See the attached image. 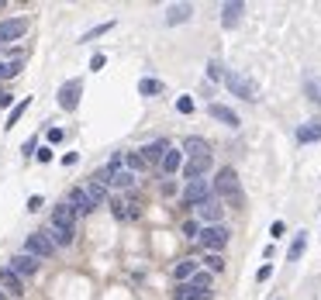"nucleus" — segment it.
I'll list each match as a JSON object with an SVG mask.
<instances>
[{
  "label": "nucleus",
  "mask_w": 321,
  "mask_h": 300,
  "mask_svg": "<svg viewBox=\"0 0 321 300\" xmlns=\"http://www.w3.org/2000/svg\"><path fill=\"white\" fill-rule=\"evenodd\" d=\"M214 193H218V200H221V204H228V207H242V204H245V193H242L239 173H235L232 166H221V169H218Z\"/></svg>",
  "instance_id": "obj_1"
},
{
  "label": "nucleus",
  "mask_w": 321,
  "mask_h": 300,
  "mask_svg": "<svg viewBox=\"0 0 321 300\" xmlns=\"http://www.w3.org/2000/svg\"><path fill=\"white\" fill-rule=\"evenodd\" d=\"M211 197H214V186H211L207 180H190L187 190H183V204H187V207H200V204H207Z\"/></svg>",
  "instance_id": "obj_2"
},
{
  "label": "nucleus",
  "mask_w": 321,
  "mask_h": 300,
  "mask_svg": "<svg viewBox=\"0 0 321 300\" xmlns=\"http://www.w3.org/2000/svg\"><path fill=\"white\" fill-rule=\"evenodd\" d=\"M225 86L235 93V97H242V100H259V90H256V83L249 79V76H242V73H225Z\"/></svg>",
  "instance_id": "obj_3"
},
{
  "label": "nucleus",
  "mask_w": 321,
  "mask_h": 300,
  "mask_svg": "<svg viewBox=\"0 0 321 300\" xmlns=\"http://www.w3.org/2000/svg\"><path fill=\"white\" fill-rule=\"evenodd\" d=\"M24 252H28V255H35V259H52V255H56V245L49 241V235H45V231H35V235H28V238H24Z\"/></svg>",
  "instance_id": "obj_4"
},
{
  "label": "nucleus",
  "mask_w": 321,
  "mask_h": 300,
  "mask_svg": "<svg viewBox=\"0 0 321 300\" xmlns=\"http://www.w3.org/2000/svg\"><path fill=\"white\" fill-rule=\"evenodd\" d=\"M228 228L225 225H211V228H204L200 231V245L207 248V252H225V245H228Z\"/></svg>",
  "instance_id": "obj_5"
},
{
  "label": "nucleus",
  "mask_w": 321,
  "mask_h": 300,
  "mask_svg": "<svg viewBox=\"0 0 321 300\" xmlns=\"http://www.w3.org/2000/svg\"><path fill=\"white\" fill-rule=\"evenodd\" d=\"M56 97H59V107L63 111H76L80 107V97H83V79H66Z\"/></svg>",
  "instance_id": "obj_6"
},
{
  "label": "nucleus",
  "mask_w": 321,
  "mask_h": 300,
  "mask_svg": "<svg viewBox=\"0 0 321 300\" xmlns=\"http://www.w3.org/2000/svg\"><path fill=\"white\" fill-rule=\"evenodd\" d=\"M24 35H28V17H7V21H0V45H10V42H17Z\"/></svg>",
  "instance_id": "obj_7"
},
{
  "label": "nucleus",
  "mask_w": 321,
  "mask_h": 300,
  "mask_svg": "<svg viewBox=\"0 0 321 300\" xmlns=\"http://www.w3.org/2000/svg\"><path fill=\"white\" fill-rule=\"evenodd\" d=\"M76 218H80V214H76L69 204H56V211H52V228L76 235Z\"/></svg>",
  "instance_id": "obj_8"
},
{
  "label": "nucleus",
  "mask_w": 321,
  "mask_h": 300,
  "mask_svg": "<svg viewBox=\"0 0 321 300\" xmlns=\"http://www.w3.org/2000/svg\"><path fill=\"white\" fill-rule=\"evenodd\" d=\"M211 169H214V159H211V155H204V159H187V162H183L187 183H190V180H204Z\"/></svg>",
  "instance_id": "obj_9"
},
{
  "label": "nucleus",
  "mask_w": 321,
  "mask_h": 300,
  "mask_svg": "<svg viewBox=\"0 0 321 300\" xmlns=\"http://www.w3.org/2000/svg\"><path fill=\"white\" fill-rule=\"evenodd\" d=\"M66 204H69V207H73L76 214H93V211H97L93 197L86 193V186H73V190H69V200H66Z\"/></svg>",
  "instance_id": "obj_10"
},
{
  "label": "nucleus",
  "mask_w": 321,
  "mask_h": 300,
  "mask_svg": "<svg viewBox=\"0 0 321 300\" xmlns=\"http://www.w3.org/2000/svg\"><path fill=\"white\" fill-rule=\"evenodd\" d=\"M221 214H225V204H221L218 197H211L207 204H200V207H197V218H200L207 228H211V225H221Z\"/></svg>",
  "instance_id": "obj_11"
},
{
  "label": "nucleus",
  "mask_w": 321,
  "mask_h": 300,
  "mask_svg": "<svg viewBox=\"0 0 321 300\" xmlns=\"http://www.w3.org/2000/svg\"><path fill=\"white\" fill-rule=\"evenodd\" d=\"M10 269H14L21 280H24V276H35V273H38V259H35V255H28V252H21V255H14V259H10Z\"/></svg>",
  "instance_id": "obj_12"
},
{
  "label": "nucleus",
  "mask_w": 321,
  "mask_h": 300,
  "mask_svg": "<svg viewBox=\"0 0 321 300\" xmlns=\"http://www.w3.org/2000/svg\"><path fill=\"white\" fill-rule=\"evenodd\" d=\"M0 287H3V294H14V297H21V294H24V280H21L10 266H3V269H0Z\"/></svg>",
  "instance_id": "obj_13"
},
{
  "label": "nucleus",
  "mask_w": 321,
  "mask_h": 300,
  "mask_svg": "<svg viewBox=\"0 0 321 300\" xmlns=\"http://www.w3.org/2000/svg\"><path fill=\"white\" fill-rule=\"evenodd\" d=\"M207 111H211V118H214V121L228 124V128H239V124H242V121H239V114H235L232 107H225V104H211Z\"/></svg>",
  "instance_id": "obj_14"
},
{
  "label": "nucleus",
  "mask_w": 321,
  "mask_h": 300,
  "mask_svg": "<svg viewBox=\"0 0 321 300\" xmlns=\"http://www.w3.org/2000/svg\"><path fill=\"white\" fill-rule=\"evenodd\" d=\"M183 155H187V159H204V155H211V145H207L204 138L190 135V138L183 142Z\"/></svg>",
  "instance_id": "obj_15"
},
{
  "label": "nucleus",
  "mask_w": 321,
  "mask_h": 300,
  "mask_svg": "<svg viewBox=\"0 0 321 300\" xmlns=\"http://www.w3.org/2000/svg\"><path fill=\"white\" fill-rule=\"evenodd\" d=\"M169 149H173V145H169L166 138H159V142L145 145V149H142V155H145V162H159V166H162V159H166V152H169Z\"/></svg>",
  "instance_id": "obj_16"
},
{
  "label": "nucleus",
  "mask_w": 321,
  "mask_h": 300,
  "mask_svg": "<svg viewBox=\"0 0 321 300\" xmlns=\"http://www.w3.org/2000/svg\"><path fill=\"white\" fill-rule=\"evenodd\" d=\"M242 10H245V3H239V0H232V3H221V24H225V28L239 24Z\"/></svg>",
  "instance_id": "obj_17"
},
{
  "label": "nucleus",
  "mask_w": 321,
  "mask_h": 300,
  "mask_svg": "<svg viewBox=\"0 0 321 300\" xmlns=\"http://www.w3.org/2000/svg\"><path fill=\"white\" fill-rule=\"evenodd\" d=\"M190 14H193L190 3H173L166 10V24H183V21H190Z\"/></svg>",
  "instance_id": "obj_18"
},
{
  "label": "nucleus",
  "mask_w": 321,
  "mask_h": 300,
  "mask_svg": "<svg viewBox=\"0 0 321 300\" xmlns=\"http://www.w3.org/2000/svg\"><path fill=\"white\" fill-rule=\"evenodd\" d=\"M180 166H183V149H169L166 152V159H162V176H173V173H176V169H180Z\"/></svg>",
  "instance_id": "obj_19"
},
{
  "label": "nucleus",
  "mask_w": 321,
  "mask_h": 300,
  "mask_svg": "<svg viewBox=\"0 0 321 300\" xmlns=\"http://www.w3.org/2000/svg\"><path fill=\"white\" fill-rule=\"evenodd\" d=\"M297 142H321V121H308V124H301L297 128Z\"/></svg>",
  "instance_id": "obj_20"
},
{
  "label": "nucleus",
  "mask_w": 321,
  "mask_h": 300,
  "mask_svg": "<svg viewBox=\"0 0 321 300\" xmlns=\"http://www.w3.org/2000/svg\"><path fill=\"white\" fill-rule=\"evenodd\" d=\"M173 276H176L180 283H187V280H193V276H197V259H183V262H176V269H173Z\"/></svg>",
  "instance_id": "obj_21"
},
{
  "label": "nucleus",
  "mask_w": 321,
  "mask_h": 300,
  "mask_svg": "<svg viewBox=\"0 0 321 300\" xmlns=\"http://www.w3.org/2000/svg\"><path fill=\"white\" fill-rule=\"evenodd\" d=\"M173 297H176V300H211V294H204V290H193L190 283H180Z\"/></svg>",
  "instance_id": "obj_22"
},
{
  "label": "nucleus",
  "mask_w": 321,
  "mask_h": 300,
  "mask_svg": "<svg viewBox=\"0 0 321 300\" xmlns=\"http://www.w3.org/2000/svg\"><path fill=\"white\" fill-rule=\"evenodd\" d=\"M304 248H308V235L301 231V235H294V241H290V252H287V262H297V259L304 255Z\"/></svg>",
  "instance_id": "obj_23"
},
{
  "label": "nucleus",
  "mask_w": 321,
  "mask_h": 300,
  "mask_svg": "<svg viewBox=\"0 0 321 300\" xmlns=\"http://www.w3.org/2000/svg\"><path fill=\"white\" fill-rule=\"evenodd\" d=\"M304 93H308L311 104L321 107V76H308V79H304Z\"/></svg>",
  "instance_id": "obj_24"
},
{
  "label": "nucleus",
  "mask_w": 321,
  "mask_h": 300,
  "mask_svg": "<svg viewBox=\"0 0 321 300\" xmlns=\"http://www.w3.org/2000/svg\"><path fill=\"white\" fill-rule=\"evenodd\" d=\"M28 107H31V97H24V100H17V104L10 107V118H7V128H14V124L21 121V114H24Z\"/></svg>",
  "instance_id": "obj_25"
},
{
  "label": "nucleus",
  "mask_w": 321,
  "mask_h": 300,
  "mask_svg": "<svg viewBox=\"0 0 321 300\" xmlns=\"http://www.w3.org/2000/svg\"><path fill=\"white\" fill-rule=\"evenodd\" d=\"M204 266H207V273H225V255L221 252H207L204 255Z\"/></svg>",
  "instance_id": "obj_26"
},
{
  "label": "nucleus",
  "mask_w": 321,
  "mask_h": 300,
  "mask_svg": "<svg viewBox=\"0 0 321 300\" xmlns=\"http://www.w3.org/2000/svg\"><path fill=\"white\" fill-rule=\"evenodd\" d=\"M211 280H214V273H207V269H197V276L190 280V287H193V290H204V294H207V290H211Z\"/></svg>",
  "instance_id": "obj_27"
},
{
  "label": "nucleus",
  "mask_w": 321,
  "mask_h": 300,
  "mask_svg": "<svg viewBox=\"0 0 321 300\" xmlns=\"http://www.w3.org/2000/svg\"><path fill=\"white\" fill-rule=\"evenodd\" d=\"M125 166H128L131 173H138V169H145L149 162H145V155H142V149H138V152H125Z\"/></svg>",
  "instance_id": "obj_28"
},
{
  "label": "nucleus",
  "mask_w": 321,
  "mask_h": 300,
  "mask_svg": "<svg viewBox=\"0 0 321 300\" xmlns=\"http://www.w3.org/2000/svg\"><path fill=\"white\" fill-rule=\"evenodd\" d=\"M162 90H166V86H162L159 79H138V93H142V97H156Z\"/></svg>",
  "instance_id": "obj_29"
},
{
  "label": "nucleus",
  "mask_w": 321,
  "mask_h": 300,
  "mask_svg": "<svg viewBox=\"0 0 321 300\" xmlns=\"http://www.w3.org/2000/svg\"><path fill=\"white\" fill-rule=\"evenodd\" d=\"M86 193L93 197V204H97V207H100V204H107V186H100V183H93V180H90V183H86Z\"/></svg>",
  "instance_id": "obj_30"
},
{
  "label": "nucleus",
  "mask_w": 321,
  "mask_h": 300,
  "mask_svg": "<svg viewBox=\"0 0 321 300\" xmlns=\"http://www.w3.org/2000/svg\"><path fill=\"white\" fill-rule=\"evenodd\" d=\"M111 186H121V190L135 186V173H131V169H121V173H114V183H111Z\"/></svg>",
  "instance_id": "obj_31"
},
{
  "label": "nucleus",
  "mask_w": 321,
  "mask_h": 300,
  "mask_svg": "<svg viewBox=\"0 0 321 300\" xmlns=\"http://www.w3.org/2000/svg\"><path fill=\"white\" fill-rule=\"evenodd\" d=\"M45 235H49V241H52V245H73V235H69V231H59V228H49Z\"/></svg>",
  "instance_id": "obj_32"
},
{
  "label": "nucleus",
  "mask_w": 321,
  "mask_h": 300,
  "mask_svg": "<svg viewBox=\"0 0 321 300\" xmlns=\"http://www.w3.org/2000/svg\"><path fill=\"white\" fill-rule=\"evenodd\" d=\"M207 79H211V83L225 79V69H221V62H218V59H211V62H207Z\"/></svg>",
  "instance_id": "obj_33"
},
{
  "label": "nucleus",
  "mask_w": 321,
  "mask_h": 300,
  "mask_svg": "<svg viewBox=\"0 0 321 300\" xmlns=\"http://www.w3.org/2000/svg\"><path fill=\"white\" fill-rule=\"evenodd\" d=\"M17 73H21V62H0V79H10Z\"/></svg>",
  "instance_id": "obj_34"
},
{
  "label": "nucleus",
  "mask_w": 321,
  "mask_h": 300,
  "mask_svg": "<svg viewBox=\"0 0 321 300\" xmlns=\"http://www.w3.org/2000/svg\"><path fill=\"white\" fill-rule=\"evenodd\" d=\"M111 28H114V21H111V24H97V28H90V31L83 35V42H90V38H97V35H107Z\"/></svg>",
  "instance_id": "obj_35"
},
{
  "label": "nucleus",
  "mask_w": 321,
  "mask_h": 300,
  "mask_svg": "<svg viewBox=\"0 0 321 300\" xmlns=\"http://www.w3.org/2000/svg\"><path fill=\"white\" fill-rule=\"evenodd\" d=\"M200 231H204L200 221H187V225H183V235H187V238H200Z\"/></svg>",
  "instance_id": "obj_36"
},
{
  "label": "nucleus",
  "mask_w": 321,
  "mask_h": 300,
  "mask_svg": "<svg viewBox=\"0 0 321 300\" xmlns=\"http://www.w3.org/2000/svg\"><path fill=\"white\" fill-rule=\"evenodd\" d=\"M176 111L180 114H193V97H180L176 100Z\"/></svg>",
  "instance_id": "obj_37"
},
{
  "label": "nucleus",
  "mask_w": 321,
  "mask_h": 300,
  "mask_svg": "<svg viewBox=\"0 0 321 300\" xmlns=\"http://www.w3.org/2000/svg\"><path fill=\"white\" fill-rule=\"evenodd\" d=\"M45 138H49L52 145H59V142L66 138V131H63V128H49V131H45Z\"/></svg>",
  "instance_id": "obj_38"
},
{
  "label": "nucleus",
  "mask_w": 321,
  "mask_h": 300,
  "mask_svg": "<svg viewBox=\"0 0 321 300\" xmlns=\"http://www.w3.org/2000/svg\"><path fill=\"white\" fill-rule=\"evenodd\" d=\"M283 231H287V225H283V221H273V225H269V238L276 241V238H283Z\"/></svg>",
  "instance_id": "obj_39"
},
{
  "label": "nucleus",
  "mask_w": 321,
  "mask_h": 300,
  "mask_svg": "<svg viewBox=\"0 0 321 300\" xmlns=\"http://www.w3.org/2000/svg\"><path fill=\"white\" fill-rule=\"evenodd\" d=\"M269 276H273V266H262V269H259V273H256V280H259V283H266V280H269Z\"/></svg>",
  "instance_id": "obj_40"
},
{
  "label": "nucleus",
  "mask_w": 321,
  "mask_h": 300,
  "mask_svg": "<svg viewBox=\"0 0 321 300\" xmlns=\"http://www.w3.org/2000/svg\"><path fill=\"white\" fill-rule=\"evenodd\" d=\"M104 62H107L104 56H93V59H90V69H104Z\"/></svg>",
  "instance_id": "obj_41"
},
{
  "label": "nucleus",
  "mask_w": 321,
  "mask_h": 300,
  "mask_svg": "<svg viewBox=\"0 0 321 300\" xmlns=\"http://www.w3.org/2000/svg\"><path fill=\"white\" fill-rule=\"evenodd\" d=\"M162 193H166V197H176V183L166 180V183H162Z\"/></svg>",
  "instance_id": "obj_42"
},
{
  "label": "nucleus",
  "mask_w": 321,
  "mask_h": 300,
  "mask_svg": "<svg viewBox=\"0 0 321 300\" xmlns=\"http://www.w3.org/2000/svg\"><path fill=\"white\" fill-rule=\"evenodd\" d=\"M38 162H52V149H38Z\"/></svg>",
  "instance_id": "obj_43"
},
{
  "label": "nucleus",
  "mask_w": 321,
  "mask_h": 300,
  "mask_svg": "<svg viewBox=\"0 0 321 300\" xmlns=\"http://www.w3.org/2000/svg\"><path fill=\"white\" fill-rule=\"evenodd\" d=\"M76 159H80L76 152H66V155H63V162H66V166H76Z\"/></svg>",
  "instance_id": "obj_44"
},
{
  "label": "nucleus",
  "mask_w": 321,
  "mask_h": 300,
  "mask_svg": "<svg viewBox=\"0 0 321 300\" xmlns=\"http://www.w3.org/2000/svg\"><path fill=\"white\" fill-rule=\"evenodd\" d=\"M0 300H7V294H3V290H0Z\"/></svg>",
  "instance_id": "obj_45"
},
{
  "label": "nucleus",
  "mask_w": 321,
  "mask_h": 300,
  "mask_svg": "<svg viewBox=\"0 0 321 300\" xmlns=\"http://www.w3.org/2000/svg\"><path fill=\"white\" fill-rule=\"evenodd\" d=\"M0 104H3V90H0Z\"/></svg>",
  "instance_id": "obj_46"
}]
</instances>
